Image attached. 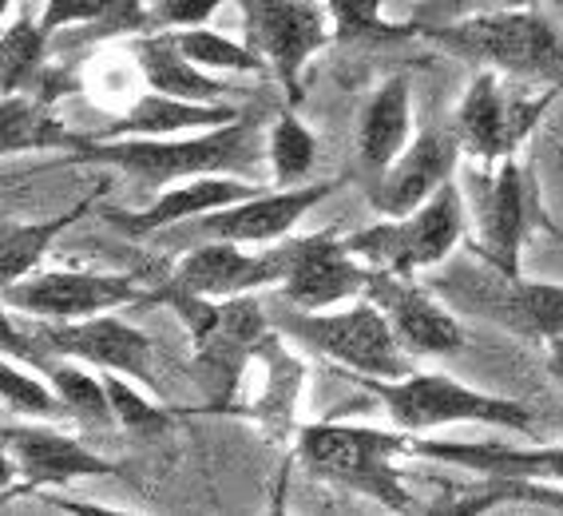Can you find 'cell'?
Masks as SVG:
<instances>
[{
	"label": "cell",
	"mask_w": 563,
	"mask_h": 516,
	"mask_svg": "<svg viewBox=\"0 0 563 516\" xmlns=\"http://www.w3.org/2000/svg\"><path fill=\"white\" fill-rule=\"evenodd\" d=\"M103 385H108V397H111V409H115V426L123 433H135V437H163L175 429V417L179 409L172 405H159L155 397H147L140 385H131L128 374H115V370H100Z\"/></svg>",
	"instance_id": "d6a6232c"
},
{
	"label": "cell",
	"mask_w": 563,
	"mask_h": 516,
	"mask_svg": "<svg viewBox=\"0 0 563 516\" xmlns=\"http://www.w3.org/2000/svg\"><path fill=\"white\" fill-rule=\"evenodd\" d=\"M532 88L536 84L512 80L504 72L476 68L473 84L464 88L453 112V128L464 143V155H473L488 172L500 167L504 160L520 155L528 135L540 128V120L560 96L555 88Z\"/></svg>",
	"instance_id": "ba28073f"
},
{
	"label": "cell",
	"mask_w": 563,
	"mask_h": 516,
	"mask_svg": "<svg viewBox=\"0 0 563 516\" xmlns=\"http://www.w3.org/2000/svg\"><path fill=\"white\" fill-rule=\"evenodd\" d=\"M552 231L548 215L540 207V187H536L532 172L520 163V155L504 160L493 167V183H488V199L481 211V251L504 271L520 274L523 271V246L536 231Z\"/></svg>",
	"instance_id": "d6986e66"
},
{
	"label": "cell",
	"mask_w": 563,
	"mask_h": 516,
	"mask_svg": "<svg viewBox=\"0 0 563 516\" xmlns=\"http://www.w3.org/2000/svg\"><path fill=\"white\" fill-rule=\"evenodd\" d=\"M4 306L21 318L80 322L96 315H120L131 306H159V290L143 283V274L52 266V271H32L21 283L4 286Z\"/></svg>",
	"instance_id": "9c48e42d"
},
{
	"label": "cell",
	"mask_w": 563,
	"mask_h": 516,
	"mask_svg": "<svg viewBox=\"0 0 563 516\" xmlns=\"http://www.w3.org/2000/svg\"><path fill=\"white\" fill-rule=\"evenodd\" d=\"M290 338L274 326L271 334L262 338L254 350L246 374L234 402L227 405V417H246L262 433L271 437L274 446H294L302 433L298 409H302L306 394V362L290 354Z\"/></svg>",
	"instance_id": "4fadbf2b"
},
{
	"label": "cell",
	"mask_w": 563,
	"mask_h": 516,
	"mask_svg": "<svg viewBox=\"0 0 563 516\" xmlns=\"http://www.w3.org/2000/svg\"><path fill=\"white\" fill-rule=\"evenodd\" d=\"M286 254H290V271L282 278L278 294L282 303L298 306V310H330V306L365 298L369 290L373 266L350 251L342 234H290Z\"/></svg>",
	"instance_id": "9a60e30c"
},
{
	"label": "cell",
	"mask_w": 563,
	"mask_h": 516,
	"mask_svg": "<svg viewBox=\"0 0 563 516\" xmlns=\"http://www.w3.org/2000/svg\"><path fill=\"white\" fill-rule=\"evenodd\" d=\"M0 453L12 457L16 465V481L4 488V508L16 496H36V493H60L71 481L84 476H120L123 469L96 449H88L76 433L56 429L52 421H4L0 426Z\"/></svg>",
	"instance_id": "8fae6325"
},
{
	"label": "cell",
	"mask_w": 563,
	"mask_h": 516,
	"mask_svg": "<svg viewBox=\"0 0 563 516\" xmlns=\"http://www.w3.org/2000/svg\"><path fill=\"white\" fill-rule=\"evenodd\" d=\"M543 354H548V374H552L555 385L563 389V338H552V342H543Z\"/></svg>",
	"instance_id": "74e56055"
},
{
	"label": "cell",
	"mask_w": 563,
	"mask_h": 516,
	"mask_svg": "<svg viewBox=\"0 0 563 516\" xmlns=\"http://www.w3.org/2000/svg\"><path fill=\"white\" fill-rule=\"evenodd\" d=\"M9 4H16V0H0V9H4V17H9Z\"/></svg>",
	"instance_id": "f35d334b"
},
{
	"label": "cell",
	"mask_w": 563,
	"mask_h": 516,
	"mask_svg": "<svg viewBox=\"0 0 563 516\" xmlns=\"http://www.w3.org/2000/svg\"><path fill=\"white\" fill-rule=\"evenodd\" d=\"M48 48H52V32L29 9L16 12L12 24H4V36H0V88H4V96L36 88V80H41L44 68L52 64Z\"/></svg>",
	"instance_id": "f546056e"
},
{
	"label": "cell",
	"mask_w": 563,
	"mask_h": 516,
	"mask_svg": "<svg viewBox=\"0 0 563 516\" xmlns=\"http://www.w3.org/2000/svg\"><path fill=\"white\" fill-rule=\"evenodd\" d=\"M333 24V44H377L417 36L409 21H385L382 0H325Z\"/></svg>",
	"instance_id": "836d02e7"
},
{
	"label": "cell",
	"mask_w": 563,
	"mask_h": 516,
	"mask_svg": "<svg viewBox=\"0 0 563 516\" xmlns=\"http://www.w3.org/2000/svg\"><path fill=\"white\" fill-rule=\"evenodd\" d=\"M294 453L325 485L365 496L389 513H421L417 496L405 488L401 465H397L401 457H412V433L405 429L313 421V426H302Z\"/></svg>",
	"instance_id": "277c9868"
},
{
	"label": "cell",
	"mask_w": 563,
	"mask_h": 516,
	"mask_svg": "<svg viewBox=\"0 0 563 516\" xmlns=\"http://www.w3.org/2000/svg\"><path fill=\"white\" fill-rule=\"evenodd\" d=\"M246 108L239 103H199V100H179V96H163V91H143L123 108L111 112V120L103 123L100 132H91L96 140H128V135H191V132H211L222 123L239 120Z\"/></svg>",
	"instance_id": "7402d4cb"
},
{
	"label": "cell",
	"mask_w": 563,
	"mask_h": 516,
	"mask_svg": "<svg viewBox=\"0 0 563 516\" xmlns=\"http://www.w3.org/2000/svg\"><path fill=\"white\" fill-rule=\"evenodd\" d=\"M41 24L52 36H64L71 48L100 41H131L152 32L147 0H44Z\"/></svg>",
	"instance_id": "cb8c5ba5"
},
{
	"label": "cell",
	"mask_w": 563,
	"mask_h": 516,
	"mask_svg": "<svg viewBox=\"0 0 563 516\" xmlns=\"http://www.w3.org/2000/svg\"><path fill=\"white\" fill-rule=\"evenodd\" d=\"M357 389L385 405V414L405 433H429V429L449 426H488L508 429V433H532L536 414L516 397L484 394L473 385L456 382L449 374H421L412 370L409 377H353Z\"/></svg>",
	"instance_id": "8992f818"
},
{
	"label": "cell",
	"mask_w": 563,
	"mask_h": 516,
	"mask_svg": "<svg viewBox=\"0 0 563 516\" xmlns=\"http://www.w3.org/2000/svg\"><path fill=\"white\" fill-rule=\"evenodd\" d=\"M424 283L453 306L456 315L493 322L523 342L563 338V286L523 278L496 266L476 243H464L444 266L424 274Z\"/></svg>",
	"instance_id": "7a4b0ae2"
},
{
	"label": "cell",
	"mask_w": 563,
	"mask_h": 516,
	"mask_svg": "<svg viewBox=\"0 0 563 516\" xmlns=\"http://www.w3.org/2000/svg\"><path fill=\"white\" fill-rule=\"evenodd\" d=\"M412 457L444 469H464L481 476H536L563 481V446H508V441H449V437H417Z\"/></svg>",
	"instance_id": "44dd1931"
},
{
	"label": "cell",
	"mask_w": 563,
	"mask_h": 516,
	"mask_svg": "<svg viewBox=\"0 0 563 516\" xmlns=\"http://www.w3.org/2000/svg\"><path fill=\"white\" fill-rule=\"evenodd\" d=\"M313 163H318V140L302 123V116L286 103L266 128V167H271L274 187H298L310 179Z\"/></svg>",
	"instance_id": "4dcf8cb0"
},
{
	"label": "cell",
	"mask_w": 563,
	"mask_h": 516,
	"mask_svg": "<svg viewBox=\"0 0 563 516\" xmlns=\"http://www.w3.org/2000/svg\"><path fill=\"white\" fill-rule=\"evenodd\" d=\"M246 21V44L271 64L286 103L298 108L306 96V68L333 41L325 0H234Z\"/></svg>",
	"instance_id": "30bf717a"
},
{
	"label": "cell",
	"mask_w": 563,
	"mask_h": 516,
	"mask_svg": "<svg viewBox=\"0 0 563 516\" xmlns=\"http://www.w3.org/2000/svg\"><path fill=\"white\" fill-rule=\"evenodd\" d=\"M271 322L290 342L306 345L318 358L338 365L342 377H409L417 370V358L393 334L382 306L369 298H353L342 310H298L290 303H271Z\"/></svg>",
	"instance_id": "5b68a950"
},
{
	"label": "cell",
	"mask_w": 563,
	"mask_h": 516,
	"mask_svg": "<svg viewBox=\"0 0 563 516\" xmlns=\"http://www.w3.org/2000/svg\"><path fill=\"white\" fill-rule=\"evenodd\" d=\"M84 140H88V132H76L71 123L56 116V103H44L32 91L4 96V103H0V152H4V160L24 152H56V147L71 155Z\"/></svg>",
	"instance_id": "4316f807"
},
{
	"label": "cell",
	"mask_w": 563,
	"mask_h": 516,
	"mask_svg": "<svg viewBox=\"0 0 563 516\" xmlns=\"http://www.w3.org/2000/svg\"><path fill=\"white\" fill-rule=\"evenodd\" d=\"M32 330L48 345L56 358H76V362L91 365V370H115L128 374L135 382H143L147 389H159L155 377V350L152 338L128 326L115 315H96L80 318V322H44L32 318Z\"/></svg>",
	"instance_id": "2e32d148"
},
{
	"label": "cell",
	"mask_w": 563,
	"mask_h": 516,
	"mask_svg": "<svg viewBox=\"0 0 563 516\" xmlns=\"http://www.w3.org/2000/svg\"><path fill=\"white\" fill-rule=\"evenodd\" d=\"M108 191H111V179H100L84 199L71 202L68 211L52 215V219H41V223H21V219H9V215H4V227H0V278H4V286L21 283L24 274L36 271L44 254L52 251V243H56L68 227L88 219Z\"/></svg>",
	"instance_id": "484cf974"
},
{
	"label": "cell",
	"mask_w": 563,
	"mask_h": 516,
	"mask_svg": "<svg viewBox=\"0 0 563 516\" xmlns=\"http://www.w3.org/2000/svg\"><path fill=\"white\" fill-rule=\"evenodd\" d=\"M417 36L473 68L563 91V36L540 9L473 12L449 24H421Z\"/></svg>",
	"instance_id": "3957f363"
},
{
	"label": "cell",
	"mask_w": 563,
	"mask_h": 516,
	"mask_svg": "<svg viewBox=\"0 0 563 516\" xmlns=\"http://www.w3.org/2000/svg\"><path fill=\"white\" fill-rule=\"evenodd\" d=\"M464 234H468V211H464V195L453 179L444 183L429 202H421L417 211L397 215V219L382 215V223L345 234V243L369 266L421 278V274L444 266L461 251Z\"/></svg>",
	"instance_id": "52a82bcc"
},
{
	"label": "cell",
	"mask_w": 563,
	"mask_h": 516,
	"mask_svg": "<svg viewBox=\"0 0 563 516\" xmlns=\"http://www.w3.org/2000/svg\"><path fill=\"white\" fill-rule=\"evenodd\" d=\"M412 143V88L405 76H393L373 91L357 120V167L365 183L389 172V163Z\"/></svg>",
	"instance_id": "d4e9b609"
},
{
	"label": "cell",
	"mask_w": 563,
	"mask_h": 516,
	"mask_svg": "<svg viewBox=\"0 0 563 516\" xmlns=\"http://www.w3.org/2000/svg\"><path fill=\"white\" fill-rule=\"evenodd\" d=\"M0 397H4V409L12 417H32V421H60L68 417L60 394L48 377H32L29 365L4 358L0 362Z\"/></svg>",
	"instance_id": "e575fe53"
},
{
	"label": "cell",
	"mask_w": 563,
	"mask_h": 516,
	"mask_svg": "<svg viewBox=\"0 0 563 516\" xmlns=\"http://www.w3.org/2000/svg\"><path fill=\"white\" fill-rule=\"evenodd\" d=\"M84 362L76 358H52L41 374L56 385L64 409H68V421L84 433H111L115 426V409H111L108 385H103L100 374L91 370H80Z\"/></svg>",
	"instance_id": "f1b7e54d"
},
{
	"label": "cell",
	"mask_w": 563,
	"mask_h": 516,
	"mask_svg": "<svg viewBox=\"0 0 563 516\" xmlns=\"http://www.w3.org/2000/svg\"><path fill=\"white\" fill-rule=\"evenodd\" d=\"M227 0H155L152 4V32L155 29H202V24L214 21V12L222 9Z\"/></svg>",
	"instance_id": "8d00e7d4"
},
{
	"label": "cell",
	"mask_w": 563,
	"mask_h": 516,
	"mask_svg": "<svg viewBox=\"0 0 563 516\" xmlns=\"http://www.w3.org/2000/svg\"><path fill=\"white\" fill-rule=\"evenodd\" d=\"M540 0H421L417 9L409 12V24L421 29V24H449L461 21V17H473V12H493V9H536Z\"/></svg>",
	"instance_id": "d590c367"
},
{
	"label": "cell",
	"mask_w": 563,
	"mask_h": 516,
	"mask_svg": "<svg viewBox=\"0 0 563 516\" xmlns=\"http://www.w3.org/2000/svg\"><path fill=\"white\" fill-rule=\"evenodd\" d=\"M342 187V179H318V183H298V187H274L242 202H231L222 211H207L199 219H187V223L172 227V234L183 239H227V243H246V246H274L282 239H290L294 227L302 223L306 215L325 202L333 191ZM167 234V231H163Z\"/></svg>",
	"instance_id": "7c38bea8"
},
{
	"label": "cell",
	"mask_w": 563,
	"mask_h": 516,
	"mask_svg": "<svg viewBox=\"0 0 563 516\" xmlns=\"http://www.w3.org/2000/svg\"><path fill=\"white\" fill-rule=\"evenodd\" d=\"M365 298L382 306L393 334L401 338V345L412 358H453L468 342L453 306L412 274H393L385 266H373Z\"/></svg>",
	"instance_id": "5bb4252c"
},
{
	"label": "cell",
	"mask_w": 563,
	"mask_h": 516,
	"mask_svg": "<svg viewBox=\"0 0 563 516\" xmlns=\"http://www.w3.org/2000/svg\"><path fill=\"white\" fill-rule=\"evenodd\" d=\"M258 191L262 183L242 179V175H195V179H183L175 187H163L143 211H115V207L100 202V215L128 239H152V234L172 231V227L199 219L207 211H222V207L251 199Z\"/></svg>",
	"instance_id": "ffe728a7"
},
{
	"label": "cell",
	"mask_w": 563,
	"mask_h": 516,
	"mask_svg": "<svg viewBox=\"0 0 563 516\" xmlns=\"http://www.w3.org/2000/svg\"><path fill=\"white\" fill-rule=\"evenodd\" d=\"M266 160V132L262 116L254 108L239 120L211 128V132L191 135H128V140H88L68 155V163H96L108 172H123L131 179H143L152 187H172V183L195 179V175H242L254 179Z\"/></svg>",
	"instance_id": "6da1fadb"
},
{
	"label": "cell",
	"mask_w": 563,
	"mask_h": 516,
	"mask_svg": "<svg viewBox=\"0 0 563 516\" xmlns=\"http://www.w3.org/2000/svg\"><path fill=\"white\" fill-rule=\"evenodd\" d=\"M167 32V29H163ZM175 44H179L195 64L207 72H231V76H271V64L262 61L251 44H239L231 36H222L214 29H175Z\"/></svg>",
	"instance_id": "1f68e13d"
},
{
	"label": "cell",
	"mask_w": 563,
	"mask_h": 516,
	"mask_svg": "<svg viewBox=\"0 0 563 516\" xmlns=\"http://www.w3.org/2000/svg\"><path fill=\"white\" fill-rule=\"evenodd\" d=\"M290 271L286 239L274 246L246 251V243H227V239H207L175 259L167 278L187 290L211 294V298H234V294H258L282 286Z\"/></svg>",
	"instance_id": "ac0fdd59"
},
{
	"label": "cell",
	"mask_w": 563,
	"mask_h": 516,
	"mask_svg": "<svg viewBox=\"0 0 563 516\" xmlns=\"http://www.w3.org/2000/svg\"><path fill=\"white\" fill-rule=\"evenodd\" d=\"M461 155H464V143H461V135H456L453 120L424 128V132L412 135L409 147L389 163V172L377 175L373 183H365L369 207L389 215V219L417 211L421 202H429L441 191L444 183H453Z\"/></svg>",
	"instance_id": "e0dca14e"
},
{
	"label": "cell",
	"mask_w": 563,
	"mask_h": 516,
	"mask_svg": "<svg viewBox=\"0 0 563 516\" xmlns=\"http://www.w3.org/2000/svg\"><path fill=\"white\" fill-rule=\"evenodd\" d=\"M128 52L140 64L143 88L163 91V96H179V100H199V103H227L234 96L231 84H222L219 76L195 64L187 52L175 44L172 32H140L131 36Z\"/></svg>",
	"instance_id": "603a6c76"
},
{
	"label": "cell",
	"mask_w": 563,
	"mask_h": 516,
	"mask_svg": "<svg viewBox=\"0 0 563 516\" xmlns=\"http://www.w3.org/2000/svg\"><path fill=\"white\" fill-rule=\"evenodd\" d=\"M500 508H536V513H563V481H536V476H484L481 488H464L433 513L481 516Z\"/></svg>",
	"instance_id": "83f0119b"
}]
</instances>
